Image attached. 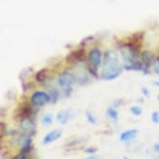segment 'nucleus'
<instances>
[{"label":"nucleus","instance_id":"f257e3e1","mask_svg":"<svg viewBox=\"0 0 159 159\" xmlns=\"http://www.w3.org/2000/svg\"><path fill=\"white\" fill-rule=\"evenodd\" d=\"M123 68L119 63V57L114 50H107L104 53L103 68L101 73V78L106 81L114 80L121 75Z\"/></svg>","mask_w":159,"mask_h":159},{"label":"nucleus","instance_id":"f03ea898","mask_svg":"<svg viewBox=\"0 0 159 159\" xmlns=\"http://www.w3.org/2000/svg\"><path fill=\"white\" fill-rule=\"evenodd\" d=\"M75 82V77L69 72H63L58 77V85L63 89L65 94L69 95L73 90L72 87Z\"/></svg>","mask_w":159,"mask_h":159},{"label":"nucleus","instance_id":"7ed1b4c3","mask_svg":"<svg viewBox=\"0 0 159 159\" xmlns=\"http://www.w3.org/2000/svg\"><path fill=\"white\" fill-rule=\"evenodd\" d=\"M31 101L37 107H43L51 101V97L45 92L37 91L32 95Z\"/></svg>","mask_w":159,"mask_h":159},{"label":"nucleus","instance_id":"20e7f679","mask_svg":"<svg viewBox=\"0 0 159 159\" xmlns=\"http://www.w3.org/2000/svg\"><path fill=\"white\" fill-rule=\"evenodd\" d=\"M85 54L86 52L84 48H79L75 51H73L66 57V61L68 63H74L78 62H82L85 59Z\"/></svg>","mask_w":159,"mask_h":159},{"label":"nucleus","instance_id":"39448f33","mask_svg":"<svg viewBox=\"0 0 159 159\" xmlns=\"http://www.w3.org/2000/svg\"><path fill=\"white\" fill-rule=\"evenodd\" d=\"M89 61L90 64L95 67L98 68L102 63V52L98 48H93L90 50L89 52Z\"/></svg>","mask_w":159,"mask_h":159},{"label":"nucleus","instance_id":"423d86ee","mask_svg":"<svg viewBox=\"0 0 159 159\" xmlns=\"http://www.w3.org/2000/svg\"><path fill=\"white\" fill-rule=\"evenodd\" d=\"M62 136V131L58 130V129H54V130L51 131L48 133L46 134L43 139V145H48V144L52 143L58 138H61Z\"/></svg>","mask_w":159,"mask_h":159},{"label":"nucleus","instance_id":"0eeeda50","mask_svg":"<svg viewBox=\"0 0 159 159\" xmlns=\"http://www.w3.org/2000/svg\"><path fill=\"white\" fill-rule=\"evenodd\" d=\"M141 59H142V63L143 64L144 68L148 70L149 67L152 64L154 61V55L153 53L150 51H143V52L141 53Z\"/></svg>","mask_w":159,"mask_h":159},{"label":"nucleus","instance_id":"6e6552de","mask_svg":"<svg viewBox=\"0 0 159 159\" xmlns=\"http://www.w3.org/2000/svg\"><path fill=\"white\" fill-rule=\"evenodd\" d=\"M138 131L137 129H129L121 133L120 141L123 143H129L133 141L138 136Z\"/></svg>","mask_w":159,"mask_h":159},{"label":"nucleus","instance_id":"1a4fd4ad","mask_svg":"<svg viewBox=\"0 0 159 159\" xmlns=\"http://www.w3.org/2000/svg\"><path fill=\"white\" fill-rule=\"evenodd\" d=\"M21 127L24 130V132L29 133V135H34V133H35V124L33 121L29 119V117L23 118Z\"/></svg>","mask_w":159,"mask_h":159},{"label":"nucleus","instance_id":"9d476101","mask_svg":"<svg viewBox=\"0 0 159 159\" xmlns=\"http://www.w3.org/2000/svg\"><path fill=\"white\" fill-rule=\"evenodd\" d=\"M18 116L20 117L21 118H25V117H29L32 114V107L28 103H24L20 106V107H18Z\"/></svg>","mask_w":159,"mask_h":159},{"label":"nucleus","instance_id":"9b49d317","mask_svg":"<svg viewBox=\"0 0 159 159\" xmlns=\"http://www.w3.org/2000/svg\"><path fill=\"white\" fill-rule=\"evenodd\" d=\"M69 118H70V113L68 112V111H61L57 114V121L63 125L68 123Z\"/></svg>","mask_w":159,"mask_h":159},{"label":"nucleus","instance_id":"f8f14e48","mask_svg":"<svg viewBox=\"0 0 159 159\" xmlns=\"http://www.w3.org/2000/svg\"><path fill=\"white\" fill-rule=\"evenodd\" d=\"M107 115L110 119L113 121L114 123H117L118 121V112L114 107H109L107 110Z\"/></svg>","mask_w":159,"mask_h":159},{"label":"nucleus","instance_id":"ddd939ff","mask_svg":"<svg viewBox=\"0 0 159 159\" xmlns=\"http://www.w3.org/2000/svg\"><path fill=\"white\" fill-rule=\"evenodd\" d=\"M47 74H48V69L46 68H43L40 71H39L36 74V80L39 83H42L44 82L47 78Z\"/></svg>","mask_w":159,"mask_h":159},{"label":"nucleus","instance_id":"4468645a","mask_svg":"<svg viewBox=\"0 0 159 159\" xmlns=\"http://www.w3.org/2000/svg\"><path fill=\"white\" fill-rule=\"evenodd\" d=\"M85 116H86L87 120H88V122H89V123H91V124H93V125L96 124L97 123L96 117L94 116V114L93 113V112H90V111H87V112H85Z\"/></svg>","mask_w":159,"mask_h":159},{"label":"nucleus","instance_id":"2eb2a0df","mask_svg":"<svg viewBox=\"0 0 159 159\" xmlns=\"http://www.w3.org/2000/svg\"><path fill=\"white\" fill-rule=\"evenodd\" d=\"M52 121H53V117H52V115L50 114V113L43 115V117H42L43 123L46 126L52 124Z\"/></svg>","mask_w":159,"mask_h":159},{"label":"nucleus","instance_id":"dca6fc26","mask_svg":"<svg viewBox=\"0 0 159 159\" xmlns=\"http://www.w3.org/2000/svg\"><path fill=\"white\" fill-rule=\"evenodd\" d=\"M130 112L132 114H133L136 117H138V116H140L142 114V112H143V110L140 107H138V106H133V107H130Z\"/></svg>","mask_w":159,"mask_h":159},{"label":"nucleus","instance_id":"f3484780","mask_svg":"<svg viewBox=\"0 0 159 159\" xmlns=\"http://www.w3.org/2000/svg\"><path fill=\"white\" fill-rule=\"evenodd\" d=\"M51 101L55 102H57V99H58V97H59V92L57 91V89H52V91H51Z\"/></svg>","mask_w":159,"mask_h":159},{"label":"nucleus","instance_id":"a211bd4d","mask_svg":"<svg viewBox=\"0 0 159 159\" xmlns=\"http://www.w3.org/2000/svg\"><path fill=\"white\" fill-rule=\"evenodd\" d=\"M152 121L154 123H159V112L157 111H154L152 113Z\"/></svg>","mask_w":159,"mask_h":159},{"label":"nucleus","instance_id":"6ab92c4d","mask_svg":"<svg viewBox=\"0 0 159 159\" xmlns=\"http://www.w3.org/2000/svg\"><path fill=\"white\" fill-rule=\"evenodd\" d=\"M152 65V68H153L154 72H155L157 75H159V59L154 60Z\"/></svg>","mask_w":159,"mask_h":159},{"label":"nucleus","instance_id":"aec40b11","mask_svg":"<svg viewBox=\"0 0 159 159\" xmlns=\"http://www.w3.org/2000/svg\"><path fill=\"white\" fill-rule=\"evenodd\" d=\"M6 125L3 123H0V139L5 135Z\"/></svg>","mask_w":159,"mask_h":159},{"label":"nucleus","instance_id":"412c9836","mask_svg":"<svg viewBox=\"0 0 159 159\" xmlns=\"http://www.w3.org/2000/svg\"><path fill=\"white\" fill-rule=\"evenodd\" d=\"M97 151H98V150H97V148H93V147H91V148H87L86 150H85V152L89 154H94Z\"/></svg>","mask_w":159,"mask_h":159},{"label":"nucleus","instance_id":"4be33fe9","mask_svg":"<svg viewBox=\"0 0 159 159\" xmlns=\"http://www.w3.org/2000/svg\"><path fill=\"white\" fill-rule=\"evenodd\" d=\"M141 92H142V93L143 94L144 96H146V97H148L149 96V93H150V92H149V90L147 88H145V87H143L141 89Z\"/></svg>","mask_w":159,"mask_h":159},{"label":"nucleus","instance_id":"5701e85b","mask_svg":"<svg viewBox=\"0 0 159 159\" xmlns=\"http://www.w3.org/2000/svg\"><path fill=\"white\" fill-rule=\"evenodd\" d=\"M153 84L155 85L156 87H157V88H159V81H155L153 83Z\"/></svg>","mask_w":159,"mask_h":159},{"label":"nucleus","instance_id":"b1692460","mask_svg":"<svg viewBox=\"0 0 159 159\" xmlns=\"http://www.w3.org/2000/svg\"><path fill=\"white\" fill-rule=\"evenodd\" d=\"M158 99H159V96H158Z\"/></svg>","mask_w":159,"mask_h":159}]
</instances>
